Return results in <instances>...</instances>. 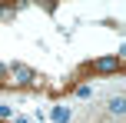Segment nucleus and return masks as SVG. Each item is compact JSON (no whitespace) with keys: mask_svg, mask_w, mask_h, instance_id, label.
Returning a JSON list of instances; mask_svg holds the SVG:
<instances>
[{"mask_svg":"<svg viewBox=\"0 0 126 123\" xmlns=\"http://www.w3.org/2000/svg\"><path fill=\"white\" fill-rule=\"evenodd\" d=\"M10 73H13V77H20L17 83H33V70H27V67H20V63L10 67Z\"/></svg>","mask_w":126,"mask_h":123,"instance_id":"obj_1","label":"nucleus"},{"mask_svg":"<svg viewBox=\"0 0 126 123\" xmlns=\"http://www.w3.org/2000/svg\"><path fill=\"white\" fill-rule=\"evenodd\" d=\"M106 106H110V113H113V117H116V120H120V117H123V97H113V100H110V103H106Z\"/></svg>","mask_w":126,"mask_h":123,"instance_id":"obj_2","label":"nucleus"},{"mask_svg":"<svg viewBox=\"0 0 126 123\" xmlns=\"http://www.w3.org/2000/svg\"><path fill=\"white\" fill-rule=\"evenodd\" d=\"M116 63H120V60H116V57H106V60H96V70H116Z\"/></svg>","mask_w":126,"mask_h":123,"instance_id":"obj_3","label":"nucleus"},{"mask_svg":"<svg viewBox=\"0 0 126 123\" xmlns=\"http://www.w3.org/2000/svg\"><path fill=\"white\" fill-rule=\"evenodd\" d=\"M53 120H57V123H63V120H66V110H63V106H60V110H53Z\"/></svg>","mask_w":126,"mask_h":123,"instance_id":"obj_4","label":"nucleus"},{"mask_svg":"<svg viewBox=\"0 0 126 123\" xmlns=\"http://www.w3.org/2000/svg\"><path fill=\"white\" fill-rule=\"evenodd\" d=\"M0 77H10V67H3V63H0Z\"/></svg>","mask_w":126,"mask_h":123,"instance_id":"obj_5","label":"nucleus"}]
</instances>
